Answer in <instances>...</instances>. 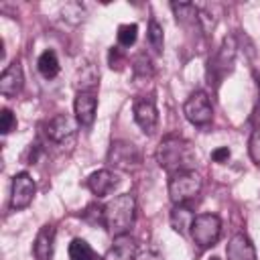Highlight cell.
<instances>
[{
    "instance_id": "6da1fadb",
    "label": "cell",
    "mask_w": 260,
    "mask_h": 260,
    "mask_svg": "<svg viewBox=\"0 0 260 260\" xmlns=\"http://www.w3.org/2000/svg\"><path fill=\"white\" fill-rule=\"evenodd\" d=\"M156 162L160 169H165L171 175L193 171L197 162V152L185 138L179 136H167L160 140L156 148Z\"/></svg>"
},
{
    "instance_id": "7a4b0ae2",
    "label": "cell",
    "mask_w": 260,
    "mask_h": 260,
    "mask_svg": "<svg viewBox=\"0 0 260 260\" xmlns=\"http://www.w3.org/2000/svg\"><path fill=\"white\" fill-rule=\"evenodd\" d=\"M136 219V199L130 193H122L104 205V228L114 236H124L130 232Z\"/></svg>"
},
{
    "instance_id": "3957f363",
    "label": "cell",
    "mask_w": 260,
    "mask_h": 260,
    "mask_svg": "<svg viewBox=\"0 0 260 260\" xmlns=\"http://www.w3.org/2000/svg\"><path fill=\"white\" fill-rule=\"evenodd\" d=\"M201 187H203V181L195 171L177 173V175H171L169 197H171L173 205H187L201 193Z\"/></svg>"
},
{
    "instance_id": "277c9868",
    "label": "cell",
    "mask_w": 260,
    "mask_h": 260,
    "mask_svg": "<svg viewBox=\"0 0 260 260\" xmlns=\"http://www.w3.org/2000/svg\"><path fill=\"white\" fill-rule=\"evenodd\" d=\"M189 234L199 248H209L221 236V219L215 213H199L195 215Z\"/></svg>"
},
{
    "instance_id": "5b68a950",
    "label": "cell",
    "mask_w": 260,
    "mask_h": 260,
    "mask_svg": "<svg viewBox=\"0 0 260 260\" xmlns=\"http://www.w3.org/2000/svg\"><path fill=\"white\" fill-rule=\"evenodd\" d=\"M108 165L120 171H136L142 165V154L136 144L126 140H116L108 150Z\"/></svg>"
},
{
    "instance_id": "8992f818",
    "label": "cell",
    "mask_w": 260,
    "mask_h": 260,
    "mask_svg": "<svg viewBox=\"0 0 260 260\" xmlns=\"http://www.w3.org/2000/svg\"><path fill=\"white\" fill-rule=\"evenodd\" d=\"M183 114H185V118L193 126H205V124H209L211 118H213V106L209 102V95L205 91H201V89L193 91L185 100V104H183Z\"/></svg>"
},
{
    "instance_id": "52a82bcc",
    "label": "cell",
    "mask_w": 260,
    "mask_h": 260,
    "mask_svg": "<svg viewBox=\"0 0 260 260\" xmlns=\"http://www.w3.org/2000/svg\"><path fill=\"white\" fill-rule=\"evenodd\" d=\"M234 57H236V43L234 39H225L219 47V51L209 59V67H207V77L209 83H219L234 67Z\"/></svg>"
},
{
    "instance_id": "ba28073f",
    "label": "cell",
    "mask_w": 260,
    "mask_h": 260,
    "mask_svg": "<svg viewBox=\"0 0 260 260\" xmlns=\"http://www.w3.org/2000/svg\"><path fill=\"white\" fill-rule=\"evenodd\" d=\"M37 185L28 173H18L12 177V189H10V207L14 211L26 209L32 203Z\"/></svg>"
},
{
    "instance_id": "9c48e42d",
    "label": "cell",
    "mask_w": 260,
    "mask_h": 260,
    "mask_svg": "<svg viewBox=\"0 0 260 260\" xmlns=\"http://www.w3.org/2000/svg\"><path fill=\"white\" fill-rule=\"evenodd\" d=\"M132 114H134V122L140 126L144 134H152L156 130L158 112H156V104L152 98H136L132 104Z\"/></svg>"
},
{
    "instance_id": "30bf717a",
    "label": "cell",
    "mask_w": 260,
    "mask_h": 260,
    "mask_svg": "<svg viewBox=\"0 0 260 260\" xmlns=\"http://www.w3.org/2000/svg\"><path fill=\"white\" fill-rule=\"evenodd\" d=\"M24 75H22V65L20 61H12L10 65L4 67L0 75V93L4 98H16L22 89Z\"/></svg>"
},
{
    "instance_id": "8fae6325",
    "label": "cell",
    "mask_w": 260,
    "mask_h": 260,
    "mask_svg": "<svg viewBox=\"0 0 260 260\" xmlns=\"http://www.w3.org/2000/svg\"><path fill=\"white\" fill-rule=\"evenodd\" d=\"M95 110H98V98L93 91H77L75 100H73V112H75V120L81 126H91L93 118H95Z\"/></svg>"
},
{
    "instance_id": "7c38bea8",
    "label": "cell",
    "mask_w": 260,
    "mask_h": 260,
    "mask_svg": "<svg viewBox=\"0 0 260 260\" xmlns=\"http://www.w3.org/2000/svg\"><path fill=\"white\" fill-rule=\"evenodd\" d=\"M77 128V120H73L67 114H57L53 116L47 126H45V134L47 138H51L53 142H63L65 138H69Z\"/></svg>"
},
{
    "instance_id": "4fadbf2b",
    "label": "cell",
    "mask_w": 260,
    "mask_h": 260,
    "mask_svg": "<svg viewBox=\"0 0 260 260\" xmlns=\"http://www.w3.org/2000/svg\"><path fill=\"white\" fill-rule=\"evenodd\" d=\"M87 189L95 195V197H106L114 191V187L118 185V177L110 171V169H100L95 173H91L85 181Z\"/></svg>"
},
{
    "instance_id": "5bb4252c",
    "label": "cell",
    "mask_w": 260,
    "mask_h": 260,
    "mask_svg": "<svg viewBox=\"0 0 260 260\" xmlns=\"http://www.w3.org/2000/svg\"><path fill=\"white\" fill-rule=\"evenodd\" d=\"M225 256L228 260H256V250H254L252 240L240 232L230 238L225 246Z\"/></svg>"
},
{
    "instance_id": "9a60e30c",
    "label": "cell",
    "mask_w": 260,
    "mask_h": 260,
    "mask_svg": "<svg viewBox=\"0 0 260 260\" xmlns=\"http://www.w3.org/2000/svg\"><path fill=\"white\" fill-rule=\"evenodd\" d=\"M138 254V244L130 234L114 238V244L106 252L104 260H136Z\"/></svg>"
},
{
    "instance_id": "2e32d148",
    "label": "cell",
    "mask_w": 260,
    "mask_h": 260,
    "mask_svg": "<svg viewBox=\"0 0 260 260\" xmlns=\"http://www.w3.org/2000/svg\"><path fill=\"white\" fill-rule=\"evenodd\" d=\"M53 246H55V225L51 223H45L37 238H35V244H32V254H35V260H51L53 256Z\"/></svg>"
},
{
    "instance_id": "e0dca14e",
    "label": "cell",
    "mask_w": 260,
    "mask_h": 260,
    "mask_svg": "<svg viewBox=\"0 0 260 260\" xmlns=\"http://www.w3.org/2000/svg\"><path fill=\"white\" fill-rule=\"evenodd\" d=\"M98 79H100L98 67L91 61H87V63L77 67L75 77H73V85H75L77 91H93L95 85H98Z\"/></svg>"
},
{
    "instance_id": "ac0fdd59",
    "label": "cell",
    "mask_w": 260,
    "mask_h": 260,
    "mask_svg": "<svg viewBox=\"0 0 260 260\" xmlns=\"http://www.w3.org/2000/svg\"><path fill=\"white\" fill-rule=\"evenodd\" d=\"M195 219V213L191 211L189 205H175L171 211V225L175 232L179 234H187L191 232V223Z\"/></svg>"
},
{
    "instance_id": "d6986e66",
    "label": "cell",
    "mask_w": 260,
    "mask_h": 260,
    "mask_svg": "<svg viewBox=\"0 0 260 260\" xmlns=\"http://www.w3.org/2000/svg\"><path fill=\"white\" fill-rule=\"evenodd\" d=\"M37 69H39V73H41L45 79H53V77L59 75V59H57V55H55L53 49H47V51H43V53L39 55V59H37Z\"/></svg>"
},
{
    "instance_id": "ffe728a7",
    "label": "cell",
    "mask_w": 260,
    "mask_h": 260,
    "mask_svg": "<svg viewBox=\"0 0 260 260\" xmlns=\"http://www.w3.org/2000/svg\"><path fill=\"white\" fill-rule=\"evenodd\" d=\"M67 252H69V258H71V260H104V258H100V256L93 252V248H91L85 240H81V238H73L71 244H69V248H67Z\"/></svg>"
},
{
    "instance_id": "44dd1931",
    "label": "cell",
    "mask_w": 260,
    "mask_h": 260,
    "mask_svg": "<svg viewBox=\"0 0 260 260\" xmlns=\"http://www.w3.org/2000/svg\"><path fill=\"white\" fill-rule=\"evenodd\" d=\"M146 41H148L150 49H152L156 55H160V53H162V47H165V35H162V26H160L154 18H150V22H148Z\"/></svg>"
},
{
    "instance_id": "7402d4cb",
    "label": "cell",
    "mask_w": 260,
    "mask_h": 260,
    "mask_svg": "<svg viewBox=\"0 0 260 260\" xmlns=\"http://www.w3.org/2000/svg\"><path fill=\"white\" fill-rule=\"evenodd\" d=\"M171 8H173V12H175L177 20H181V22H187V20L197 22L199 8H197L195 4H191V2H173V4H171Z\"/></svg>"
},
{
    "instance_id": "603a6c76",
    "label": "cell",
    "mask_w": 260,
    "mask_h": 260,
    "mask_svg": "<svg viewBox=\"0 0 260 260\" xmlns=\"http://www.w3.org/2000/svg\"><path fill=\"white\" fill-rule=\"evenodd\" d=\"M136 37H138V26L134 22H126V24H120L118 26V32H116V39H118V47H132L136 43Z\"/></svg>"
},
{
    "instance_id": "cb8c5ba5",
    "label": "cell",
    "mask_w": 260,
    "mask_h": 260,
    "mask_svg": "<svg viewBox=\"0 0 260 260\" xmlns=\"http://www.w3.org/2000/svg\"><path fill=\"white\" fill-rule=\"evenodd\" d=\"M248 152H250V158L256 167H260V126L252 130L250 134V140H248Z\"/></svg>"
},
{
    "instance_id": "d4e9b609",
    "label": "cell",
    "mask_w": 260,
    "mask_h": 260,
    "mask_svg": "<svg viewBox=\"0 0 260 260\" xmlns=\"http://www.w3.org/2000/svg\"><path fill=\"white\" fill-rule=\"evenodd\" d=\"M108 63H110V67L116 69V71H120V69L126 65V55L122 53L120 47H112V49H110V53H108Z\"/></svg>"
},
{
    "instance_id": "484cf974",
    "label": "cell",
    "mask_w": 260,
    "mask_h": 260,
    "mask_svg": "<svg viewBox=\"0 0 260 260\" xmlns=\"http://www.w3.org/2000/svg\"><path fill=\"white\" fill-rule=\"evenodd\" d=\"M0 130H2V134H10L14 128H16V118H14V114H12V110H8V108H4L2 110V114H0Z\"/></svg>"
},
{
    "instance_id": "4316f807",
    "label": "cell",
    "mask_w": 260,
    "mask_h": 260,
    "mask_svg": "<svg viewBox=\"0 0 260 260\" xmlns=\"http://www.w3.org/2000/svg\"><path fill=\"white\" fill-rule=\"evenodd\" d=\"M230 154H232V150L228 146H219V148H215L211 152V158H213V162H228Z\"/></svg>"
},
{
    "instance_id": "83f0119b",
    "label": "cell",
    "mask_w": 260,
    "mask_h": 260,
    "mask_svg": "<svg viewBox=\"0 0 260 260\" xmlns=\"http://www.w3.org/2000/svg\"><path fill=\"white\" fill-rule=\"evenodd\" d=\"M136 260H162V256L154 248H146V250H138Z\"/></svg>"
},
{
    "instance_id": "f1b7e54d",
    "label": "cell",
    "mask_w": 260,
    "mask_h": 260,
    "mask_svg": "<svg viewBox=\"0 0 260 260\" xmlns=\"http://www.w3.org/2000/svg\"><path fill=\"white\" fill-rule=\"evenodd\" d=\"M209 260H219V258H215V256H213V258H209Z\"/></svg>"
}]
</instances>
